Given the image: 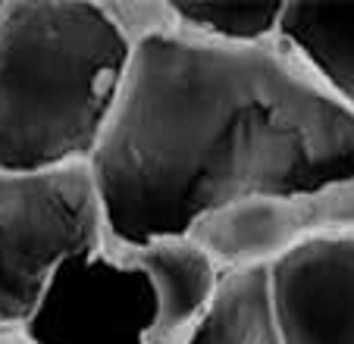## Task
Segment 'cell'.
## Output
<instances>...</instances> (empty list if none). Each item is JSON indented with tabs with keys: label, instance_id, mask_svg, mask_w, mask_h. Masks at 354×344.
Returning <instances> with one entry per match:
<instances>
[{
	"label": "cell",
	"instance_id": "obj_1",
	"mask_svg": "<svg viewBox=\"0 0 354 344\" xmlns=\"http://www.w3.org/2000/svg\"><path fill=\"white\" fill-rule=\"evenodd\" d=\"M91 172L107 251L185 238L223 210L351 179L354 113L279 38L220 44L173 16L135 44Z\"/></svg>",
	"mask_w": 354,
	"mask_h": 344
},
{
	"label": "cell",
	"instance_id": "obj_2",
	"mask_svg": "<svg viewBox=\"0 0 354 344\" xmlns=\"http://www.w3.org/2000/svg\"><path fill=\"white\" fill-rule=\"evenodd\" d=\"M132 53L107 3L0 0V172L91 166Z\"/></svg>",
	"mask_w": 354,
	"mask_h": 344
},
{
	"label": "cell",
	"instance_id": "obj_3",
	"mask_svg": "<svg viewBox=\"0 0 354 344\" xmlns=\"http://www.w3.org/2000/svg\"><path fill=\"white\" fill-rule=\"evenodd\" d=\"M104 251L91 166L0 172V329H28L60 269Z\"/></svg>",
	"mask_w": 354,
	"mask_h": 344
},
{
	"label": "cell",
	"instance_id": "obj_4",
	"mask_svg": "<svg viewBox=\"0 0 354 344\" xmlns=\"http://www.w3.org/2000/svg\"><path fill=\"white\" fill-rule=\"evenodd\" d=\"M354 235V175L295 198L251 200L223 210L192 232L220 269L273 266L298 247Z\"/></svg>",
	"mask_w": 354,
	"mask_h": 344
},
{
	"label": "cell",
	"instance_id": "obj_5",
	"mask_svg": "<svg viewBox=\"0 0 354 344\" xmlns=\"http://www.w3.org/2000/svg\"><path fill=\"white\" fill-rule=\"evenodd\" d=\"M273 294L286 344H354V235L273 263Z\"/></svg>",
	"mask_w": 354,
	"mask_h": 344
},
{
	"label": "cell",
	"instance_id": "obj_6",
	"mask_svg": "<svg viewBox=\"0 0 354 344\" xmlns=\"http://www.w3.org/2000/svg\"><path fill=\"white\" fill-rule=\"evenodd\" d=\"M104 257L141 272L154 292V325L145 344H182L214 304L223 282L220 263L192 235L107 251Z\"/></svg>",
	"mask_w": 354,
	"mask_h": 344
},
{
	"label": "cell",
	"instance_id": "obj_7",
	"mask_svg": "<svg viewBox=\"0 0 354 344\" xmlns=\"http://www.w3.org/2000/svg\"><path fill=\"white\" fill-rule=\"evenodd\" d=\"M276 38L345 110L354 113V3L292 0Z\"/></svg>",
	"mask_w": 354,
	"mask_h": 344
},
{
	"label": "cell",
	"instance_id": "obj_8",
	"mask_svg": "<svg viewBox=\"0 0 354 344\" xmlns=\"http://www.w3.org/2000/svg\"><path fill=\"white\" fill-rule=\"evenodd\" d=\"M182 344H286L273 294V266L223 272L214 304Z\"/></svg>",
	"mask_w": 354,
	"mask_h": 344
},
{
	"label": "cell",
	"instance_id": "obj_9",
	"mask_svg": "<svg viewBox=\"0 0 354 344\" xmlns=\"http://www.w3.org/2000/svg\"><path fill=\"white\" fill-rule=\"evenodd\" d=\"M179 28L220 44H267L279 35L286 13L282 0L210 3V0H169Z\"/></svg>",
	"mask_w": 354,
	"mask_h": 344
},
{
	"label": "cell",
	"instance_id": "obj_10",
	"mask_svg": "<svg viewBox=\"0 0 354 344\" xmlns=\"http://www.w3.org/2000/svg\"><path fill=\"white\" fill-rule=\"evenodd\" d=\"M0 344H38L26 329H0Z\"/></svg>",
	"mask_w": 354,
	"mask_h": 344
}]
</instances>
